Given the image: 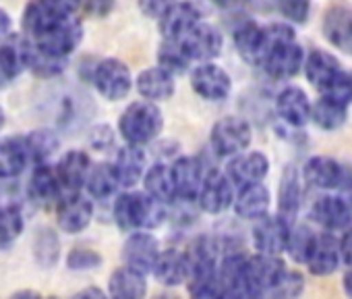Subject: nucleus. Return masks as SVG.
<instances>
[{
	"instance_id": "1",
	"label": "nucleus",
	"mask_w": 352,
	"mask_h": 299,
	"mask_svg": "<svg viewBox=\"0 0 352 299\" xmlns=\"http://www.w3.org/2000/svg\"><path fill=\"white\" fill-rule=\"evenodd\" d=\"M164 202L145 192H126L114 202V220L122 231H151L164 220Z\"/></svg>"
},
{
	"instance_id": "2",
	"label": "nucleus",
	"mask_w": 352,
	"mask_h": 299,
	"mask_svg": "<svg viewBox=\"0 0 352 299\" xmlns=\"http://www.w3.org/2000/svg\"><path fill=\"white\" fill-rule=\"evenodd\" d=\"M164 127L162 110L151 100H139L129 104L118 118V133L124 143L145 145L153 141Z\"/></svg>"
},
{
	"instance_id": "3",
	"label": "nucleus",
	"mask_w": 352,
	"mask_h": 299,
	"mask_svg": "<svg viewBox=\"0 0 352 299\" xmlns=\"http://www.w3.org/2000/svg\"><path fill=\"white\" fill-rule=\"evenodd\" d=\"M210 141L218 156L232 158L249 150L253 141V129L241 116H224L212 127Z\"/></svg>"
},
{
	"instance_id": "4",
	"label": "nucleus",
	"mask_w": 352,
	"mask_h": 299,
	"mask_svg": "<svg viewBox=\"0 0 352 299\" xmlns=\"http://www.w3.org/2000/svg\"><path fill=\"white\" fill-rule=\"evenodd\" d=\"M81 38H83L81 21L75 19L73 15H63L50 30L34 38V46L50 56L67 59L81 44Z\"/></svg>"
},
{
	"instance_id": "5",
	"label": "nucleus",
	"mask_w": 352,
	"mask_h": 299,
	"mask_svg": "<svg viewBox=\"0 0 352 299\" xmlns=\"http://www.w3.org/2000/svg\"><path fill=\"white\" fill-rule=\"evenodd\" d=\"M302 179L305 183H309L315 189L321 192H331V189H348L352 179L346 171V167H342L336 158L331 156H311L305 167H302Z\"/></svg>"
},
{
	"instance_id": "6",
	"label": "nucleus",
	"mask_w": 352,
	"mask_h": 299,
	"mask_svg": "<svg viewBox=\"0 0 352 299\" xmlns=\"http://www.w3.org/2000/svg\"><path fill=\"white\" fill-rule=\"evenodd\" d=\"M94 85L102 98L116 102L129 96L133 87V75L122 61L104 59L94 69Z\"/></svg>"
},
{
	"instance_id": "7",
	"label": "nucleus",
	"mask_w": 352,
	"mask_h": 299,
	"mask_svg": "<svg viewBox=\"0 0 352 299\" xmlns=\"http://www.w3.org/2000/svg\"><path fill=\"white\" fill-rule=\"evenodd\" d=\"M286 264L282 262L280 256L274 254H255L247 258V289L249 297H259V295H270L274 285L278 282L280 274L284 272Z\"/></svg>"
},
{
	"instance_id": "8",
	"label": "nucleus",
	"mask_w": 352,
	"mask_h": 299,
	"mask_svg": "<svg viewBox=\"0 0 352 299\" xmlns=\"http://www.w3.org/2000/svg\"><path fill=\"white\" fill-rule=\"evenodd\" d=\"M191 87L199 98L208 102H222L230 96L232 79L220 65L206 61L191 71Z\"/></svg>"
},
{
	"instance_id": "9",
	"label": "nucleus",
	"mask_w": 352,
	"mask_h": 299,
	"mask_svg": "<svg viewBox=\"0 0 352 299\" xmlns=\"http://www.w3.org/2000/svg\"><path fill=\"white\" fill-rule=\"evenodd\" d=\"M181 48L185 50V54L189 56V61L195 63H206V61H214L216 56H220L222 52V34L218 28L197 21L181 40H179Z\"/></svg>"
},
{
	"instance_id": "10",
	"label": "nucleus",
	"mask_w": 352,
	"mask_h": 299,
	"mask_svg": "<svg viewBox=\"0 0 352 299\" xmlns=\"http://www.w3.org/2000/svg\"><path fill=\"white\" fill-rule=\"evenodd\" d=\"M302 63H305L302 46L296 40H288L270 46L259 67H263L265 73L276 79H290L300 73Z\"/></svg>"
},
{
	"instance_id": "11",
	"label": "nucleus",
	"mask_w": 352,
	"mask_h": 299,
	"mask_svg": "<svg viewBox=\"0 0 352 299\" xmlns=\"http://www.w3.org/2000/svg\"><path fill=\"white\" fill-rule=\"evenodd\" d=\"M311 218L323 231L344 233L348 227H352V202L342 196L325 194L315 200L311 208Z\"/></svg>"
},
{
	"instance_id": "12",
	"label": "nucleus",
	"mask_w": 352,
	"mask_h": 299,
	"mask_svg": "<svg viewBox=\"0 0 352 299\" xmlns=\"http://www.w3.org/2000/svg\"><path fill=\"white\" fill-rule=\"evenodd\" d=\"M292 223H288L280 214H265L255 220L253 227V245L259 254H274L280 256L286 251L288 235H290Z\"/></svg>"
},
{
	"instance_id": "13",
	"label": "nucleus",
	"mask_w": 352,
	"mask_h": 299,
	"mask_svg": "<svg viewBox=\"0 0 352 299\" xmlns=\"http://www.w3.org/2000/svg\"><path fill=\"white\" fill-rule=\"evenodd\" d=\"M197 204L204 212L208 214H222L232 206L234 200V185L226 177V173L220 171H210L206 173L201 187L197 192Z\"/></svg>"
},
{
	"instance_id": "14",
	"label": "nucleus",
	"mask_w": 352,
	"mask_h": 299,
	"mask_svg": "<svg viewBox=\"0 0 352 299\" xmlns=\"http://www.w3.org/2000/svg\"><path fill=\"white\" fill-rule=\"evenodd\" d=\"M94 218V204L79 192H69L56 202V220L65 233H81Z\"/></svg>"
},
{
	"instance_id": "15",
	"label": "nucleus",
	"mask_w": 352,
	"mask_h": 299,
	"mask_svg": "<svg viewBox=\"0 0 352 299\" xmlns=\"http://www.w3.org/2000/svg\"><path fill=\"white\" fill-rule=\"evenodd\" d=\"M323 36L327 42L346 52L352 54V7L346 3H333L325 15H323Z\"/></svg>"
},
{
	"instance_id": "16",
	"label": "nucleus",
	"mask_w": 352,
	"mask_h": 299,
	"mask_svg": "<svg viewBox=\"0 0 352 299\" xmlns=\"http://www.w3.org/2000/svg\"><path fill=\"white\" fill-rule=\"evenodd\" d=\"M160 254V243L157 239L139 229V231H131V237L126 239L124 243V249H122V258H124V264L143 272L145 276L151 272L153 264H155V258Z\"/></svg>"
},
{
	"instance_id": "17",
	"label": "nucleus",
	"mask_w": 352,
	"mask_h": 299,
	"mask_svg": "<svg viewBox=\"0 0 352 299\" xmlns=\"http://www.w3.org/2000/svg\"><path fill=\"white\" fill-rule=\"evenodd\" d=\"M270 173V161L263 152H241L230 158L226 177L232 181L234 187H243L249 183L263 181Z\"/></svg>"
},
{
	"instance_id": "18",
	"label": "nucleus",
	"mask_w": 352,
	"mask_h": 299,
	"mask_svg": "<svg viewBox=\"0 0 352 299\" xmlns=\"http://www.w3.org/2000/svg\"><path fill=\"white\" fill-rule=\"evenodd\" d=\"M170 175H172V185H174L176 198L187 200V202L197 198V192H199L201 181L206 177L204 165L193 156L176 158L170 165Z\"/></svg>"
},
{
	"instance_id": "19",
	"label": "nucleus",
	"mask_w": 352,
	"mask_h": 299,
	"mask_svg": "<svg viewBox=\"0 0 352 299\" xmlns=\"http://www.w3.org/2000/svg\"><path fill=\"white\" fill-rule=\"evenodd\" d=\"M340 249H338V239L333 233L325 231L321 235H315L313 247L305 260V266L313 276H331L340 268Z\"/></svg>"
},
{
	"instance_id": "20",
	"label": "nucleus",
	"mask_w": 352,
	"mask_h": 299,
	"mask_svg": "<svg viewBox=\"0 0 352 299\" xmlns=\"http://www.w3.org/2000/svg\"><path fill=\"white\" fill-rule=\"evenodd\" d=\"M276 108L290 127H305L311 121V100L298 85L284 87L276 98Z\"/></svg>"
},
{
	"instance_id": "21",
	"label": "nucleus",
	"mask_w": 352,
	"mask_h": 299,
	"mask_svg": "<svg viewBox=\"0 0 352 299\" xmlns=\"http://www.w3.org/2000/svg\"><path fill=\"white\" fill-rule=\"evenodd\" d=\"M270 204H272V196L270 189L263 185V181L239 187V194L232 200L236 216L245 220H257L265 216L270 212Z\"/></svg>"
},
{
	"instance_id": "22",
	"label": "nucleus",
	"mask_w": 352,
	"mask_h": 299,
	"mask_svg": "<svg viewBox=\"0 0 352 299\" xmlns=\"http://www.w3.org/2000/svg\"><path fill=\"white\" fill-rule=\"evenodd\" d=\"M302 69H305V77L309 79V83L319 92H323L344 71L340 67V61L331 52H325L319 48H313L309 54H305Z\"/></svg>"
},
{
	"instance_id": "23",
	"label": "nucleus",
	"mask_w": 352,
	"mask_h": 299,
	"mask_svg": "<svg viewBox=\"0 0 352 299\" xmlns=\"http://www.w3.org/2000/svg\"><path fill=\"white\" fill-rule=\"evenodd\" d=\"M145 154L141 145H122L118 152H116V158L112 163V169H114V175H116V181L120 187H135L141 179H143V173H145Z\"/></svg>"
},
{
	"instance_id": "24",
	"label": "nucleus",
	"mask_w": 352,
	"mask_h": 299,
	"mask_svg": "<svg viewBox=\"0 0 352 299\" xmlns=\"http://www.w3.org/2000/svg\"><path fill=\"white\" fill-rule=\"evenodd\" d=\"M247 258L243 254H228L218 266V282L222 297H249L247 289Z\"/></svg>"
},
{
	"instance_id": "25",
	"label": "nucleus",
	"mask_w": 352,
	"mask_h": 299,
	"mask_svg": "<svg viewBox=\"0 0 352 299\" xmlns=\"http://www.w3.org/2000/svg\"><path fill=\"white\" fill-rule=\"evenodd\" d=\"M157 21L164 40L179 42L199 21V11L191 3H174Z\"/></svg>"
},
{
	"instance_id": "26",
	"label": "nucleus",
	"mask_w": 352,
	"mask_h": 299,
	"mask_svg": "<svg viewBox=\"0 0 352 299\" xmlns=\"http://www.w3.org/2000/svg\"><path fill=\"white\" fill-rule=\"evenodd\" d=\"M234 46L243 61L249 65H261L267 40H265V28L255 21H245L234 30Z\"/></svg>"
},
{
	"instance_id": "27",
	"label": "nucleus",
	"mask_w": 352,
	"mask_h": 299,
	"mask_svg": "<svg viewBox=\"0 0 352 299\" xmlns=\"http://www.w3.org/2000/svg\"><path fill=\"white\" fill-rule=\"evenodd\" d=\"M89 167H91V161L83 152V150H71V152H67L58 161V165L54 167V171H56V177H58L63 189H67V192H79L85 185Z\"/></svg>"
},
{
	"instance_id": "28",
	"label": "nucleus",
	"mask_w": 352,
	"mask_h": 299,
	"mask_svg": "<svg viewBox=\"0 0 352 299\" xmlns=\"http://www.w3.org/2000/svg\"><path fill=\"white\" fill-rule=\"evenodd\" d=\"M135 87L137 92L151 102H160V100H168L174 94V75L168 73L162 67H149L145 71H141L135 79Z\"/></svg>"
},
{
	"instance_id": "29",
	"label": "nucleus",
	"mask_w": 352,
	"mask_h": 299,
	"mask_svg": "<svg viewBox=\"0 0 352 299\" xmlns=\"http://www.w3.org/2000/svg\"><path fill=\"white\" fill-rule=\"evenodd\" d=\"M30 163L23 137L7 135L0 137V179L17 177Z\"/></svg>"
},
{
	"instance_id": "30",
	"label": "nucleus",
	"mask_w": 352,
	"mask_h": 299,
	"mask_svg": "<svg viewBox=\"0 0 352 299\" xmlns=\"http://www.w3.org/2000/svg\"><path fill=\"white\" fill-rule=\"evenodd\" d=\"M348 116V104L331 96L321 94L315 104H311V121L321 131H338Z\"/></svg>"
},
{
	"instance_id": "31",
	"label": "nucleus",
	"mask_w": 352,
	"mask_h": 299,
	"mask_svg": "<svg viewBox=\"0 0 352 299\" xmlns=\"http://www.w3.org/2000/svg\"><path fill=\"white\" fill-rule=\"evenodd\" d=\"M151 272L166 287H179V285L187 282L185 254L176 251V249L160 251L157 258H155V264H153Z\"/></svg>"
},
{
	"instance_id": "32",
	"label": "nucleus",
	"mask_w": 352,
	"mask_h": 299,
	"mask_svg": "<svg viewBox=\"0 0 352 299\" xmlns=\"http://www.w3.org/2000/svg\"><path fill=\"white\" fill-rule=\"evenodd\" d=\"M300 175L294 167H286L282 173L280 181V192H278V214L284 216L288 223H294L298 208H300Z\"/></svg>"
},
{
	"instance_id": "33",
	"label": "nucleus",
	"mask_w": 352,
	"mask_h": 299,
	"mask_svg": "<svg viewBox=\"0 0 352 299\" xmlns=\"http://www.w3.org/2000/svg\"><path fill=\"white\" fill-rule=\"evenodd\" d=\"M108 291L112 297H120V299H139L147 293V282H145V274L131 268V266H122L118 270L112 272L110 280H108Z\"/></svg>"
},
{
	"instance_id": "34",
	"label": "nucleus",
	"mask_w": 352,
	"mask_h": 299,
	"mask_svg": "<svg viewBox=\"0 0 352 299\" xmlns=\"http://www.w3.org/2000/svg\"><path fill=\"white\" fill-rule=\"evenodd\" d=\"M63 192V185L56 177V171L48 163L36 165L32 179H30V194L40 204H52L58 202Z\"/></svg>"
},
{
	"instance_id": "35",
	"label": "nucleus",
	"mask_w": 352,
	"mask_h": 299,
	"mask_svg": "<svg viewBox=\"0 0 352 299\" xmlns=\"http://www.w3.org/2000/svg\"><path fill=\"white\" fill-rule=\"evenodd\" d=\"M28 42L21 38H11L0 46V85L13 81L25 67Z\"/></svg>"
},
{
	"instance_id": "36",
	"label": "nucleus",
	"mask_w": 352,
	"mask_h": 299,
	"mask_svg": "<svg viewBox=\"0 0 352 299\" xmlns=\"http://www.w3.org/2000/svg\"><path fill=\"white\" fill-rule=\"evenodd\" d=\"M63 15L48 3V0H30L23 9V30L34 38L50 30Z\"/></svg>"
},
{
	"instance_id": "37",
	"label": "nucleus",
	"mask_w": 352,
	"mask_h": 299,
	"mask_svg": "<svg viewBox=\"0 0 352 299\" xmlns=\"http://www.w3.org/2000/svg\"><path fill=\"white\" fill-rule=\"evenodd\" d=\"M143 185H145V194H149L151 198H155V200H160L164 204H170L176 198L168 165H153L149 171L145 169Z\"/></svg>"
},
{
	"instance_id": "38",
	"label": "nucleus",
	"mask_w": 352,
	"mask_h": 299,
	"mask_svg": "<svg viewBox=\"0 0 352 299\" xmlns=\"http://www.w3.org/2000/svg\"><path fill=\"white\" fill-rule=\"evenodd\" d=\"M83 187H87L89 196H94L98 200H106V198L114 196L120 185L116 181L112 165L104 163V165H91L89 167V173H87Z\"/></svg>"
},
{
	"instance_id": "39",
	"label": "nucleus",
	"mask_w": 352,
	"mask_h": 299,
	"mask_svg": "<svg viewBox=\"0 0 352 299\" xmlns=\"http://www.w3.org/2000/svg\"><path fill=\"white\" fill-rule=\"evenodd\" d=\"M23 141H25V147H28L30 161H34L36 165L46 163L58 150V137L54 135V131H48V129L32 131L30 135L23 137Z\"/></svg>"
},
{
	"instance_id": "40",
	"label": "nucleus",
	"mask_w": 352,
	"mask_h": 299,
	"mask_svg": "<svg viewBox=\"0 0 352 299\" xmlns=\"http://www.w3.org/2000/svg\"><path fill=\"white\" fill-rule=\"evenodd\" d=\"M189 56L185 54V50L181 48L179 42H168L164 40V44L157 50V67L166 69L172 75H183L189 69Z\"/></svg>"
},
{
	"instance_id": "41",
	"label": "nucleus",
	"mask_w": 352,
	"mask_h": 299,
	"mask_svg": "<svg viewBox=\"0 0 352 299\" xmlns=\"http://www.w3.org/2000/svg\"><path fill=\"white\" fill-rule=\"evenodd\" d=\"M313 241H315V233L309 227H305V225L294 227L292 225L290 235H288V243H286V251L296 264H305V260L313 247Z\"/></svg>"
},
{
	"instance_id": "42",
	"label": "nucleus",
	"mask_w": 352,
	"mask_h": 299,
	"mask_svg": "<svg viewBox=\"0 0 352 299\" xmlns=\"http://www.w3.org/2000/svg\"><path fill=\"white\" fill-rule=\"evenodd\" d=\"M23 214L15 206H0V245L15 241L23 233Z\"/></svg>"
},
{
	"instance_id": "43",
	"label": "nucleus",
	"mask_w": 352,
	"mask_h": 299,
	"mask_svg": "<svg viewBox=\"0 0 352 299\" xmlns=\"http://www.w3.org/2000/svg\"><path fill=\"white\" fill-rule=\"evenodd\" d=\"M305 289V276L298 270H288L284 268V272L280 274L278 282L274 285V289L270 291V295L274 297H298Z\"/></svg>"
},
{
	"instance_id": "44",
	"label": "nucleus",
	"mask_w": 352,
	"mask_h": 299,
	"mask_svg": "<svg viewBox=\"0 0 352 299\" xmlns=\"http://www.w3.org/2000/svg\"><path fill=\"white\" fill-rule=\"evenodd\" d=\"M67 264L71 270H94L102 264V256L96 254L94 249H83V247H77L69 254L67 258Z\"/></svg>"
},
{
	"instance_id": "45",
	"label": "nucleus",
	"mask_w": 352,
	"mask_h": 299,
	"mask_svg": "<svg viewBox=\"0 0 352 299\" xmlns=\"http://www.w3.org/2000/svg\"><path fill=\"white\" fill-rule=\"evenodd\" d=\"M280 13L292 23H305L311 11V0H278Z\"/></svg>"
},
{
	"instance_id": "46",
	"label": "nucleus",
	"mask_w": 352,
	"mask_h": 299,
	"mask_svg": "<svg viewBox=\"0 0 352 299\" xmlns=\"http://www.w3.org/2000/svg\"><path fill=\"white\" fill-rule=\"evenodd\" d=\"M176 0H139V9L145 17L160 19Z\"/></svg>"
},
{
	"instance_id": "47",
	"label": "nucleus",
	"mask_w": 352,
	"mask_h": 299,
	"mask_svg": "<svg viewBox=\"0 0 352 299\" xmlns=\"http://www.w3.org/2000/svg\"><path fill=\"white\" fill-rule=\"evenodd\" d=\"M116 5V0H81V9L89 17H108Z\"/></svg>"
},
{
	"instance_id": "48",
	"label": "nucleus",
	"mask_w": 352,
	"mask_h": 299,
	"mask_svg": "<svg viewBox=\"0 0 352 299\" xmlns=\"http://www.w3.org/2000/svg\"><path fill=\"white\" fill-rule=\"evenodd\" d=\"M338 249H340V262L344 266H352V227H348L344 235L338 239Z\"/></svg>"
},
{
	"instance_id": "49",
	"label": "nucleus",
	"mask_w": 352,
	"mask_h": 299,
	"mask_svg": "<svg viewBox=\"0 0 352 299\" xmlns=\"http://www.w3.org/2000/svg\"><path fill=\"white\" fill-rule=\"evenodd\" d=\"M89 139H91V145H94V147H98V150H104V147L112 145V141H114V135H112L110 127L102 125V127H96V129H91V135H89Z\"/></svg>"
},
{
	"instance_id": "50",
	"label": "nucleus",
	"mask_w": 352,
	"mask_h": 299,
	"mask_svg": "<svg viewBox=\"0 0 352 299\" xmlns=\"http://www.w3.org/2000/svg\"><path fill=\"white\" fill-rule=\"evenodd\" d=\"M60 15H75L81 9V0H48Z\"/></svg>"
},
{
	"instance_id": "51",
	"label": "nucleus",
	"mask_w": 352,
	"mask_h": 299,
	"mask_svg": "<svg viewBox=\"0 0 352 299\" xmlns=\"http://www.w3.org/2000/svg\"><path fill=\"white\" fill-rule=\"evenodd\" d=\"M11 25H13V21H11V17H9V13L0 9V40L9 38V34H11Z\"/></svg>"
},
{
	"instance_id": "52",
	"label": "nucleus",
	"mask_w": 352,
	"mask_h": 299,
	"mask_svg": "<svg viewBox=\"0 0 352 299\" xmlns=\"http://www.w3.org/2000/svg\"><path fill=\"white\" fill-rule=\"evenodd\" d=\"M342 287H344V293L348 297H352V266H348V270L344 272L342 276Z\"/></svg>"
},
{
	"instance_id": "53",
	"label": "nucleus",
	"mask_w": 352,
	"mask_h": 299,
	"mask_svg": "<svg viewBox=\"0 0 352 299\" xmlns=\"http://www.w3.org/2000/svg\"><path fill=\"white\" fill-rule=\"evenodd\" d=\"M89 295H94V297H104V293H102L100 289H85V291L77 293V297H89Z\"/></svg>"
},
{
	"instance_id": "54",
	"label": "nucleus",
	"mask_w": 352,
	"mask_h": 299,
	"mask_svg": "<svg viewBox=\"0 0 352 299\" xmlns=\"http://www.w3.org/2000/svg\"><path fill=\"white\" fill-rule=\"evenodd\" d=\"M3 125H5V110L0 108V127H3Z\"/></svg>"
},
{
	"instance_id": "55",
	"label": "nucleus",
	"mask_w": 352,
	"mask_h": 299,
	"mask_svg": "<svg viewBox=\"0 0 352 299\" xmlns=\"http://www.w3.org/2000/svg\"><path fill=\"white\" fill-rule=\"evenodd\" d=\"M348 79H350V102H352V71L348 73Z\"/></svg>"
}]
</instances>
